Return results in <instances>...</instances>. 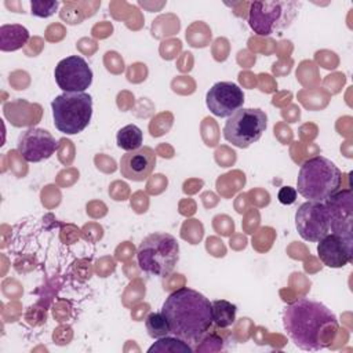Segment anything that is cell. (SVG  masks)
<instances>
[{
	"label": "cell",
	"instance_id": "cell-1",
	"mask_svg": "<svg viewBox=\"0 0 353 353\" xmlns=\"http://www.w3.org/2000/svg\"><path fill=\"white\" fill-rule=\"evenodd\" d=\"M283 325L295 346L317 352L331 345L338 330V320L334 312L321 302L301 298L284 307Z\"/></svg>",
	"mask_w": 353,
	"mask_h": 353
},
{
	"label": "cell",
	"instance_id": "cell-2",
	"mask_svg": "<svg viewBox=\"0 0 353 353\" xmlns=\"http://www.w3.org/2000/svg\"><path fill=\"white\" fill-rule=\"evenodd\" d=\"M161 313L168 321L170 334L192 347L203 342L214 323L210 299L188 287L171 292L163 303Z\"/></svg>",
	"mask_w": 353,
	"mask_h": 353
},
{
	"label": "cell",
	"instance_id": "cell-3",
	"mask_svg": "<svg viewBox=\"0 0 353 353\" xmlns=\"http://www.w3.org/2000/svg\"><path fill=\"white\" fill-rule=\"evenodd\" d=\"M341 183V170L330 159L314 156L301 165L296 178V192L310 201H325L339 190Z\"/></svg>",
	"mask_w": 353,
	"mask_h": 353
},
{
	"label": "cell",
	"instance_id": "cell-4",
	"mask_svg": "<svg viewBox=\"0 0 353 353\" xmlns=\"http://www.w3.org/2000/svg\"><path fill=\"white\" fill-rule=\"evenodd\" d=\"M137 259L145 273L165 277L179 259V244L174 236L165 232L150 233L141 241Z\"/></svg>",
	"mask_w": 353,
	"mask_h": 353
},
{
	"label": "cell",
	"instance_id": "cell-5",
	"mask_svg": "<svg viewBox=\"0 0 353 353\" xmlns=\"http://www.w3.org/2000/svg\"><path fill=\"white\" fill-rule=\"evenodd\" d=\"M299 7L301 3L294 0L254 1L250 6L248 25L258 36H270L291 25Z\"/></svg>",
	"mask_w": 353,
	"mask_h": 353
},
{
	"label": "cell",
	"instance_id": "cell-6",
	"mask_svg": "<svg viewBox=\"0 0 353 353\" xmlns=\"http://www.w3.org/2000/svg\"><path fill=\"white\" fill-rule=\"evenodd\" d=\"M51 109L57 130L74 135L90 124L92 98L87 92H63L52 99Z\"/></svg>",
	"mask_w": 353,
	"mask_h": 353
},
{
	"label": "cell",
	"instance_id": "cell-7",
	"mask_svg": "<svg viewBox=\"0 0 353 353\" xmlns=\"http://www.w3.org/2000/svg\"><path fill=\"white\" fill-rule=\"evenodd\" d=\"M268 116L258 108H240L228 117L223 127V137L237 148H248L265 132Z\"/></svg>",
	"mask_w": 353,
	"mask_h": 353
},
{
	"label": "cell",
	"instance_id": "cell-8",
	"mask_svg": "<svg viewBox=\"0 0 353 353\" xmlns=\"http://www.w3.org/2000/svg\"><path fill=\"white\" fill-rule=\"evenodd\" d=\"M295 226L306 241H319L330 233V218L324 201H305L295 212Z\"/></svg>",
	"mask_w": 353,
	"mask_h": 353
},
{
	"label": "cell",
	"instance_id": "cell-9",
	"mask_svg": "<svg viewBox=\"0 0 353 353\" xmlns=\"http://www.w3.org/2000/svg\"><path fill=\"white\" fill-rule=\"evenodd\" d=\"M54 77L63 92H84L92 83V70L84 58L70 55L57 63Z\"/></svg>",
	"mask_w": 353,
	"mask_h": 353
},
{
	"label": "cell",
	"instance_id": "cell-10",
	"mask_svg": "<svg viewBox=\"0 0 353 353\" xmlns=\"http://www.w3.org/2000/svg\"><path fill=\"white\" fill-rule=\"evenodd\" d=\"M205 103L212 114L218 117H229L243 108L244 92L236 83L219 81L208 90Z\"/></svg>",
	"mask_w": 353,
	"mask_h": 353
},
{
	"label": "cell",
	"instance_id": "cell-11",
	"mask_svg": "<svg viewBox=\"0 0 353 353\" xmlns=\"http://www.w3.org/2000/svg\"><path fill=\"white\" fill-rule=\"evenodd\" d=\"M330 218V233L353 239V205L350 189L335 192L324 201Z\"/></svg>",
	"mask_w": 353,
	"mask_h": 353
},
{
	"label": "cell",
	"instance_id": "cell-12",
	"mask_svg": "<svg viewBox=\"0 0 353 353\" xmlns=\"http://www.w3.org/2000/svg\"><path fill=\"white\" fill-rule=\"evenodd\" d=\"M57 148V139L44 128H29L18 138V152L29 163H39L51 157Z\"/></svg>",
	"mask_w": 353,
	"mask_h": 353
},
{
	"label": "cell",
	"instance_id": "cell-13",
	"mask_svg": "<svg viewBox=\"0 0 353 353\" xmlns=\"http://www.w3.org/2000/svg\"><path fill=\"white\" fill-rule=\"evenodd\" d=\"M317 255L328 268H343L353 258V239L328 233L317 241Z\"/></svg>",
	"mask_w": 353,
	"mask_h": 353
},
{
	"label": "cell",
	"instance_id": "cell-14",
	"mask_svg": "<svg viewBox=\"0 0 353 353\" xmlns=\"http://www.w3.org/2000/svg\"><path fill=\"white\" fill-rule=\"evenodd\" d=\"M156 153L149 146H141L137 150L127 152L120 159V172L124 178L141 182L154 170Z\"/></svg>",
	"mask_w": 353,
	"mask_h": 353
},
{
	"label": "cell",
	"instance_id": "cell-15",
	"mask_svg": "<svg viewBox=\"0 0 353 353\" xmlns=\"http://www.w3.org/2000/svg\"><path fill=\"white\" fill-rule=\"evenodd\" d=\"M29 40V32L22 25H3L0 28V48L15 51Z\"/></svg>",
	"mask_w": 353,
	"mask_h": 353
},
{
	"label": "cell",
	"instance_id": "cell-16",
	"mask_svg": "<svg viewBox=\"0 0 353 353\" xmlns=\"http://www.w3.org/2000/svg\"><path fill=\"white\" fill-rule=\"evenodd\" d=\"M117 146L125 152L137 150L142 146L143 134L142 130L135 124H127L119 130L116 135Z\"/></svg>",
	"mask_w": 353,
	"mask_h": 353
},
{
	"label": "cell",
	"instance_id": "cell-17",
	"mask_svg": "<svg viewBox=\"0 0 353 353\" xmlns=\"http://www.w3.org/2000/svg\"><path fill=\"white\" fill-rule=\"evenodd\" d=\"M211 312H212V321L218 327L226 328L234 323L237 307L229 301L216 299L211 302Z\"/></svg>",
	"mask_w": 353,
	"mask_h": 353
},
{
	"label": "cell",
	"instance_id": "cell-18",
	"mask_svg": "<svg viewBox=\"0 0 353 353\" xmlns=\"http://www.w3.org/2000/svg\"><path fill=\"white\" fill-rule=\"evenodd\" d=\"M149 353L153 352H168V353H192L193 347L190 345H188L185 341L176 338V336H161L157 339V342H154L149 349Z\"/></svg>",
	"mask_w": 353,
	"mask_h": 353
},
{
	"label": "cell",
	"instance_id": "cell-19",
	"mask_svg": "<svg viewBox=\"0 0 353 353\" xmlns=\"http://www.w3.org/2000/svg\"><path fill=\"white\" fill-rule=\"evenodd\" d=\"M145 325H146V331H148L149 336H152L154 339H159V338L170 334L168 321L161 312L150 313L145 320Z\"/></svg>",
	"mask_w": 353,
	"mask_h": 353
},
{
	"label": "cell",
	"instance_id": "cell-20",
	"mask_svg": "<svg viewBox=\"0 0 353 353\" xmlns=\"http://www.w3.org/2000/svg\"><path fill=\"white\" fill-rule=\"evenodd\" d=\"M59 3L58 1H41V0H33L30 1V12L39 18H48L52 14H55Z\"/></svg>",
	"mask_w": 353,
	"mask_h": 353
},
{
	"label": "cell",
	"instance_id": "cell-21",
	"mask_svg": "<svg viewBox=\"0 0 353 353\" xmlns=\"http://www.w3.org/2000/svg\"><path fill=\"white\" fill-rule=\"evenodd\" d=\"M277 199L281 204H292L296 199V189L291 188V186H283L280 190H279V194H277Z\"/></svg>",
	"mask_w": 353,
	"mask_h": 353
}]
</instances>
